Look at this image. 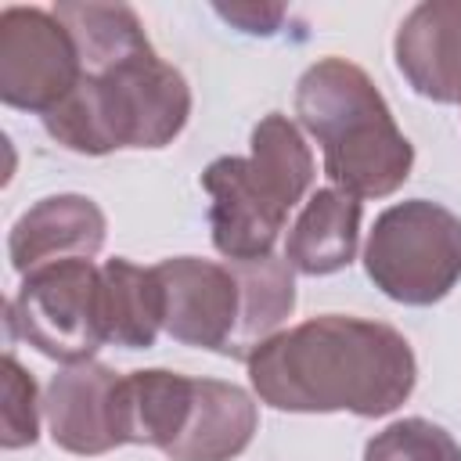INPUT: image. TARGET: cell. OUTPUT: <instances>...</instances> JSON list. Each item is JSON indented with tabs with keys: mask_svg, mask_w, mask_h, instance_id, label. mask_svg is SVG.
Wrapping results in <instances>:
<instances>
[{
	"mask_svg": "<svg viewBox=\"0 0 461 461\" xmlns=\"http://www.w3.org/2000/svg\"><path fill=\"white\" fill-rule=\"evenodd\" d=\"M50 11L79 47L83 79L43 115V130L79 155L173 144L191 115V86L155 54L137 11L83 0H61Z\"/></svg>",
	"mask_w": 461,
	"mask_h": 461,
	"instance_id": "cell-1",
	"label": "cell"
},
{
	"mask_svg": "<svg viewBox=\"0 0 461 461\" xmlns=\"http://www.w3.org/2000/svg\"><path fill=\"white\" fill-rule=\"evenodd\" d=\"M263 403L288 414H393L418 382L411 342L385 321L321 313L277 331L245 360Z\"/></svg>",
	"mask_w": 461,
	"mask_h": 461,
	"instance_id": "cell-2",
	"label": "cell"
},
{
	"mask_svg": "<svg viewBox=\"0 0 461 461\" xmlns=\"http://www.w3.org/2000/svg\"><path fill=\"white\" fill-rule=\"evenodd\" d=\"M295 115L321 144L324 173L339 191L385 198L411 176L414 144L360 65L346 58L313 61L295 83Z\"/></svg>",
	"mask_w": 461,
	"mask_h": 461,
	"instance_id": "cell-3",
	"label": "cell"
},
{
	"mask_svg": "<svg viewBox=\"0 0 461 461\" xmlns=\"http://www.w3.org/2000/svg\"><path fill=\"white\" fill-rule=\"evenodd\" d=\"M371 285L403 306H432L461 281V220L429 198L389 205L364 245Z\"/></svg>",
	"mask_w": 461,
	"mask_h": 461,
	"instance_id": "cell-4",
	"label": "cell"
},
{
	"mask_svg": "<svg viewBox=\"0 0 461 461\" xmlns=\"http://www.w3.org/2000/svg\"><path fill=\"white\" fill-rule=\"evenodd\" d=\"M7 324L18 339L58 364H83L108 342L101 317V267L65 259L22 277L7 303Z\"/></svg>",
	"mask_w": 461,
	"mask_h": 461,
	"instance_id": "cell-5",
	"label": "cell"
},
{
	"mask_svg": "<svg viewBox=\"0 0 461 461\" xmlns=\"http://www.w3.org/2000/svg\"><path fill=\"white\" fill-rule=\"evenodd\" d=\"M83 79L68 25L47 7L0 11V101L18 112H54Z\"/></svg>",
	"mask_w": 461,
	"mask_h": 461,
	"instance_id": "cell-6",
	"label": "cell"
},
{
	"mask_svg": "<svg viewBox=\"0 0 461 461\" xmlns=\"http://www.w3.org/2000/svg\"><path fill=\"white\" fill-rule=\"evenodd\" d=\"M202 187L209 191V227L212 245L227 263H249L274 256L285 230L288 205L241 155H220L205 166Z\"/></svg>",
	"mask_w": 461,
	"mask_h": 461,
	"instance_id": "cell-7",
	"label": "cell"
},
{
	"mask_svg": "<svg viewBox=\"0 0 461 461\" xmlns=\"http://www.w3.org/2000/svg\"><path fill=\"white\" fill-rule=\"evenodd\" d=\"M155 270L166 292V331L184 346L230 357L241 321V285L234 267L198 256H173Z\"/></svg>",
	"mask_w": 461,
	"mask_h": 461,
	"instance_id": "cell-8",
	"label": "cell"
},
{
	"mask_svg": "<svg viewBox=\"0 0 461 461\" xmlns=\"http://www.w3.org/2000/svg\"><path fill=\"white\" fill-rule=\"evenodd\" d=\"M115 385L119 371L108 364H65L43 393V418L54 447L79 457L115 450Z\"/></svg>",
	"mask_w": 461,
	"mask_h": 461,
	"instance_id": "cell-9",
	"label": "cell"
},
{
	"mask_svg": "<svg viewBox=\"0 0 461 461\" xmlns=\"http://www.w3.org/2000/svg\"><path fill=\"white\" fill-rule=\"evenodd\" d=\"M104 234L108 220L94 198L47 194L14 220L7 234V259L25 277L50 263L94 259L104 245Z\"/></svg>",
	"mask_w": 461,
	"mask_h": 461,
	"instance_id": "cell-10",
	"label": "cell"
},
{
	"mask_svg": "<svg viewBox=\"0 0 461 461\" xmlns=\"http://www.w3.org/2000/svg\"><path fill=\"white\" fill-rule=\"evenodd\" d=\"M393 58L414 94L436 104L461 101V0H425L396 29Z\"/></svg>",
	"mask_w": 461,
	"mask_h": 461,
	"instance_id": "cell-11",
	"label": "cell"
},
{
	"mask_svg": "<svg viewBox=\"0 0 461 461\" xmlns=\"http://www.w3.org/2000/svg\"><path fill=\"white\" fill-rule=\"evenodd\" d=\"M194 403V378L166 367H140L119 375L115 385V439L158 447L162 454L180 439Z\"/></svg>",
	"mask_w": 461,
	"mask_h": 461,
	"instance_id": "cell-12",
	"label": "cell"
},
{
	"mask_svg": "<svg viewBox=\"0 0 461 461\" xmlns=\"http://www.w3.org/2000/svg\"><path fill=\"white\" fill-rule=\"evenodd\" d=\"M259 425L256 400L220 378H194V403L180 439L166 450L169 461H230L238 457Z\"/></svg>",
	"mask_w": 461,
	"mask_h": 461,
	"instance_id": "cell-13",
	"label": "cell"
},
{
	"mask_svg": "<svg viewBox=\"0 0 461 461\" xmlns=\"http://www.w3.org/2000/svg\"><path fill=\"white\" fill-rule=\"evenodd\" d=\"M360 198L339 187H317L288 230V267L306 277H324L349 267L360 241Z\"/></svg>",
	"mask_w": 461,
	"mask_h": 461,
	"instance_id": "cell-14",
	"label": "cell"
},
{
	"mask_svg": "<svg viewBox=\"0 0 461 461\" xmlns=\"http://www.w3.org/2000/svg\"><path fill=\"white\" fill-rule=\"evenodd\" d=\"M101 317L104 339L122 349L155 346L166 328V292L155 267H137L122 256L101 267Z\"/></svg>",
	"mask_w": 461,
	"mask_h": 461,
	"instance_id": "cell-15",
	"label": "cell"
},
{
	"mask_svg": "<svg viewBox=\"0 0 461 461\" xmlns=\"http://www.w3.org/2000/svg\"><path fill=\"white\" fill-rule=\"evenodd\" d=\"M234 277L241 285V321L230 342V357L249 360L252 349H259L267 339L281 331V324L295 310V274L288 259L263 256L249 263H230Z\"/></svg>",
	"mask_w": 461,
	"mask_h": 461,
	"instance_id": "cell-16",
	"label": "cell"
},
{
	"mask_svg": "<svg viewBox=\"0 0 461 461\" xmlns=\"http://www.w3.org/2000/svg\"><path fill=\"white\" fill-rule=\"evenodd\" d=\"M252 169L281 194L288 209H295L313 184V155L299 133V126L285 112H270L252 126L249 140Z\"/></svg>",
	"mask_w": 461,
	"mask_h": 461,
	"instance_id": "cell-17",
	"label": "cell"
},
{
	"mask_svg": "<svg viewBox=\"0 0 461 461\" xmlns=\"http://www.w3.org/2000/svg\"><path fill=\"white\" fill-rule=\"evenodd\" d=\"M364 461H461V443L429 418H400L367 439Z\"/></svg>",
	"mask_w": 461,
	"mask_h": 461,
	"instance_id": "cell-18",
	"label": "cell"
},
{
	"mask_svg": "<svg viewBox=\"0 0 461 461\" xmlns=\"http://www.w3.org/2000/svg\"><path fill=\"white\" fill-rule=\"evenodd\" d=\"M40 400H36V382L32 375L18 364L14 353L4 357V432L0 443L4 450H18L36 443L40 436Z\"/></svg>",
	"mask_w": 461,
	"mask_h": 461,
	"instance_id": "cell-19",
	"label": "cell"
},
{
	"mask_svg": "<svg viewBox=\"0 0 461 461\" xmlns=\"http://www.w3.org/2000/svg\"><path fill=\"white\" fill-rule=\"evenodd\" d=\"M216 14L227 18L230 25H238L241 32H256V36H270L277 32L285 7L281 4H216Z\"/></svg>",
	"mask_w": 461,
	"mask_h": 461,
	"instance_id": "cell-20",
	"label": "cell"
}]
</instances>
